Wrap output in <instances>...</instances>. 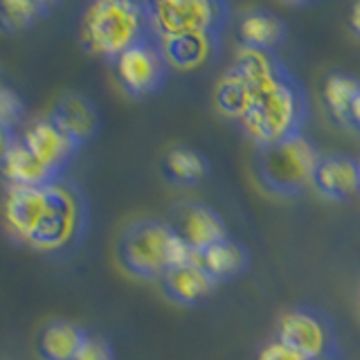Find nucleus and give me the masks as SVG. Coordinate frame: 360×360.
I'll return each instance as SVG.
<instances>
[{
  "instance_id": "obj_1",
  "label": "nucleus",
  "mask_w": 360,
  "mask_h": 360,
  "mask_svg": "<svg viewBox=\"0 0 360 360\" xmlns=\"http://www.w3.org/2000/svg\"><path fill=\"white\" fill-rule=\"evenodd\" d=\"M219 112L239 122L252 144L270 146L304 133L309 95L277 52L241 45L214 90Z\"/></svg>"
},
{
  "instance_id": "obj_2",
  "label": "nucleus",
  "mask_w": 360,
  "mask_h": 360,
  "mask_svg": "<svg viewBox=\"0 0 360 360\" xmlns=\"http://www.w3.org/2000/svg\"><path fill=\"white\" fill-rule=\"evenodd\" d=\"M5 228L30 250L65 259L75 255L90 230V202L72 180L59 178L43 187H7Z\"/></svg>"
},
{
  "instance_id": "obj_3",
  "label": "nucleus",
  "mask_w": 360,
  "mask_h": 360,
  "mask_svg": "<svg viewBox=\"0 0 360 360\" xmlns=\"http://www.w3.org/2000/svg\"><path fill=\"white\" fill-rule=\"evenodd\" d=\"M79 34L90 54L115 63L127 50L153 39L149 7L131 0H99L84 11Z\"/></svg>"
},
{
  "instance_id": "obj_4",
  "label": "nucleus",
  "mask_w": 360,
  "mask_h": 360,
  "mask_svg": "<svg viewBox=\"0 0 360 360\" xmlns=\"http://www.w3.org/2000/svg\"><path fill=\"white\" fill-rule=\"evenodd\" d=\"M198 255L167 221L140 219L124 228L117 241V262L131 277L162 279L167 270L194 262Z\"/></svg>"
},
{
  "instance_id": "obj_5",
  "label": "nucleus",
  "mask_w": 360,
  "mask_h": 360,
  "mask_svg": "<svg viewBox=\"0 0 360 360\" xmlns=\"http://www.w3.org/2000/svg\"><path fill=\"white\" fill-rule=\"evenodd\" d=\"M318 160L320 151L300 133L270 146H259L255 153V178L266 194L295 198L313 187Z\"/></svg>"
},
{
  "instance_id": "obj_6",
  "label": "nucleus",
  "mask_w": 360,
  "mask_h": 360,
  "mask_svg": "<svg viewBox=\"0 0 360 360\" xmlns=\"http://www.w3.org/2000/svg\"><path fill=\"white\" fill-rule=\"evenodd\" d=\"M149 7L151 32L155 41L187 37H219L230 22V5L219 0H158Z\"/></svg>"
},
{
  "instance_id": "obj_7",
  "label": "nucleus",
  "mask_w": 360,
  "mask_h": 360,
  "mask_svg": "<svg viewBox=\"0 0 360 360\" xmlns=\"http://www.w3.org/2000/svg\"><path fill=\"white\" fill-rule=\"evenodd\" d=\"M279 342L288 345L311 360H338L340 342L333 320L318 307L300 304L290 307L279 318Z\"/></svg>"
},
{
  "instance_id": "obj_8",
  "label": "nucleus",
  "mask_w": 360,
  "mask_h": 360,
  "mask_svg": "<svg viewBox=\"0 0 360 360\" xmlns=\"http://www.w3.org/2000/svg\"><path fill=\"white\" fill-rule=\"evenodd\" d=\"M112 65H115L117 82L124 93L135 99L160 93L169 79V70H172L155 39L127 50Z\"/></svg>"
},
{
  "instance_id": "obj_9",
  "label": "nucleus",
  "mask_w": 360,
  "mask_h": 360,
  "mask_svg": "<svg viewBox=\"0 0 360 360\" xmlns=\"http://www.w3.org/2000/svg\"><path fill=\"white\" fill-rule=\"evenodd\" d=\"M18 138L27 144V149L45 167H50L61 178L65 174V169H70V165L75 162L79 149H82L50 115L34 117L32 122H27L18 133Z\"/></svg>"
},
{
  "instance_id": "obj_10",
  "label": "nucleus",
  "mask_w": 360,
  "mask_h": 360,
  "mask_svg": "<svg viewBox=\"0 0 360 360\" xmlns=\"http://www.w3.org/2000/svg\"><path fill=\"white\" fill-rule=\"evenodd\" d=\"M172 230L183 239L196 255L205 252L207 248L228 239V225L217 210L202 205L196 200H185L172 210Z\"/></svg>"
},
{
  "instance_id": "obj_11",
  "label": "nucleus",
  "mask_w": 360,
  "mask_h": 360,
  "mask_svg": "<svg viewBox=\"0 0 360 360\" xmlns=\"http://www.w3.org/2000/svg\"><path fill=\"white\" fill-rule=\"evenodd\" d=\"M313 187L326 200L342 202L352 198L360 189L358 160L347 153H320L313 176Z\"/></svg>"
},
{
  "instance_id": "obj_12",
  "label": "nucleus",
  "mask_w": 360,
  "mask_h": 360,
  "mask_svg": "<svg viewBox=\"0 0 360 360\" xmlns=\"http://www.w3.org/2000/svg\"><path fill=\"white\" fill-rule=\"evenodd\" d=\"M0 174L7 180V187H43L61 178L45 167L18 135L9 140L7 149L0 155Z\"/></svg>"
},
{
  "instance_id": "obj_13",
  "label": "nucleus",
  "mask_w": 360,
  "mask_h": 360,
  "mask_svg": "<svg viewBox=\"0 0 360 360\" xmlns=\"http://www.w3.org/2000/svg\"><path fill=\"white\" fill-rule=\"evenodd\" d=\"M50 117L59 124L79 146L95 140L101 129V115H99L97 104L79 93H68L59 97V101H56L50 112Z\"/></svg>"
},
{
  "instance_id": "obj_14",
  "label": "nucleus",
  "mask_w": 360,
  "mask_h": 360,
  "mask_svg": "<svg viewBox=\"0 0 360 360\" xmlns=\"http://www.w3.org/2000/svg\"><path fill=\"white\" fill-rule=\"evenodd\" d=\"M160 284L165 297L172 300L174 304H180V307H196V304L205 302L214 292V288H217V281L200 266L198 257L194 262L180 264L167 270Z\"/></svg>"
},
{
  "instance_id": "obj_15",
  "label": "nucleus",
  "mask_w": 360,
  "mask_h": 360,
  "mask_svg": "<svg viewBox=\"0 0 360 360\" xmlns=\"http://www.w3.org/2000/svg\"><path fill=\"white\" fill-rule=\"evenodd\" d=\"M324 104L338 124L360 133V79L331 72L324 82Z\"/></svg>"
},
{
  "instance_id": "obj_16",
  "label": "nucleus",
  "mask_w": 360,
  "mask_h": 360,
  "mask_svg": "<svg viewBox=\"0 0 360 360\" xmlns=\"http://www.w3.org/2000/svg\"><path fill=\"white\" fill-rule=\"evenodd\" d=\"M219 37H187L174 41H158L167 65L172 70H196L212 63L221 52Z\"/></svg>"
},
{
  "instance_id": "obj_17",
  "label": "nucleus",
  "mask_w": 360,
  "mask_h": 360,
  "mask_svg": "<svg viewBox=\"0 0 360 360\" xmlns=\"http://www.w3.org/2000/svg\"><path fill=\"white\" fill-rule=\"evenodd\" d=\"M198 262L210 273V277L219 284V281H228L243 275L248 266H250V252H248V248L243 243L228 236V239L207 248L205 252H200Z\"/></svg>"
},
{
  "instance_id": "obj_18",
  "label": "nucleus",
  "mask_w": 360,
  "mask_h": 360,
  "mask_svg": "<svg viewBox=\"0 0 360 360\" xmlns=\"http://www.w3.org/2000/svg\"><path fill=\"white\" fill-rule=\"evenodd\" d=\"M241 45L255 50L275 52L286 39V25L277 14L268 9H250L239 25Z\"/></svg>"
},
{
  "instance_id": "obj_19",
  "label": "nucleus",
  "mask_w": 360,
  "mask_h": 360,
  "mask_svg": "<svg viewBox=\"0 0 360 360\" xmlns=\"http://www.w3.org/2000/svg\"><path fill=\"white\" fill-rule=\"evenodd\" d=\"M88 331L68 320H52L45 324L39 338V354L43 360H75Z\"/></svg>"
},
{
  "instance_id": "obj_20",
  "label": "nucleus",
  "mask_w": 360,
  "mask_h": 360,
  "mask_svg": "<svg viewBox=\"0 0 360 360\" xmlns=\"http://www.w3.org/2000/svg\"><path fill=\"white\" fill-rule=\"evenodd\" d=\"M207 172L210 165L205 160V155L189 149V146H176L165 158V176L169 178V183L180 187L198 185L207 176Z\"/></svg>"
},
{
  "instance_id": "obj_21",
  "label": "nucleus",
  "mask_w": 360,
  "mask_h": 360,
  "mask_svg": "<svg viewBox=\"0 0 360 360\" xmlns=\"http://www.w3.org/2000/svg\"><path fill=\"white\" fill-rule=\"evenodd\" d=\"M54 9L48 0H3L0 3V30L16 34L30 30Z\"/></svg>"
},
{
  "instance_id": "obj_22",
  "label": "nucleus",
  "mask_w": 360,
  "mask_h": 360,
  "mask_svg": "<svg viewBox=\"0 0 360 360\" xmlns=\"http://www.w3.org/2000/svg\"><path fill=\"white\" fill-rule=\"evenodd\" d=\"M22 117H25V101L14 88L0 84V127L11 135H18Z\"/></svg>"
},
{
  "instance_id": "obj_23",
  "label": "nucleus",
  "mask_w": 360,
  "mask_h": 360,
  "mask_svg": "<svg viewBox=\"0 0 360 360\" xmlns=\"http://www.w3.org/2000/svg\"><path fill=\"white\" fill-rule=\"evenodd\" d=\"M75 360H115V352H112V345L106 338L88 333Z\"/></svg>"
},
{
  "instance_id": "obj_24",
  "label": "nucleus",
  "mask_w": 360,
  "mask_h": 360,
  "mask_svg": "<svg viewBox=\"0 0 360 360\" xmlns=\"http://www.w3.org/2000/svg\"><path fill=\"white\" fill-rule=\"evenodd\" d=\"M257 360H311L307 356H302L300 352H295V349H290L288 345L284 342H268L262 352H259V358Z\"/></svg>"
},
{
  "instance_id": "obj_25",
  "label": "nucleus",
  "mask_w": 360,
  "mask_h": 360,
  "mask_svg": "<svg viewBox=\"0 0 360 360\" xmlns=\"http://www.w3.org/2000/svg\"><path fill=\"white\" fill-rule=\"evenodd\" d=\"M352 27H354V32L360 37V3L358 5H354V9H352Z\"/></svg>"
},
{
  "instance_id": "obj_26",
  "label": "nucleus",
  "mask_w": 360,
  "mask_h": 360,
  "mask_svg": "<svg viewBox=\"0 0 360 360\" xmlns=\"http://www.w3.org/2000/svg\"><path fill=\"white\" fill-rule=\"evenodd\" d=\"M11 138H14V135L7 133L3 127H0V155H3V151L7 149V144H9V140H11Z\"/></svg>"
},
{
  "instance_id": "obj_27",
  "label": "nucleus",
  "mask_w": 360,
  "mask_h": 360,
  "mask_svg": "<svg viewBox=\"0 0 360 360\" xmlns=\"http://www.w3.org/2000/svg\"><path fill=\"white\" fill-rule=\"evenodd\" d=\"M358 178H360V160H358ZM360 191V189H358Z\"/></svg>"
}]
</instances>
